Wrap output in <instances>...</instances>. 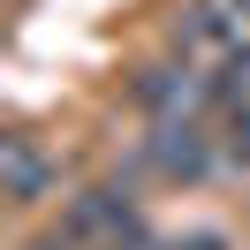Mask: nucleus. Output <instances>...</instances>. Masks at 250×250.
I'll use <instances>...</instances> for the list:
<instances>
[{
	"mask_svg": "<svg viewBox=\"0 0 250 250\" xmlns=\"http://www.w3.org/2000/svg\"><path fill=\"white\" fill-rule=\"evenodd\" d=\"M243 53H250V8L243 0H189L182 16H174V61L220 76Z\"/></svg>",
	"mask_w": 250,
	"mask_h": 250,
	"instance_id": "f257e3e1",
	"label": "nucleus"
},
{
	"mask_svg": "<svg viewBox=\"0 0 250 250\" xmlns=\"http://www.w3.org/2000/svg\"><path fill=\"white\" fill-rule=\"evenodd\" d=\"M53 235H61L68 250H122V243L144 235V220H137V197H129L122 182H91L83 197H68V212H61Z\"/></svg>",
	"mask_w": 250,
	"mask_h": 250,
	"instance_id": "f03ea898",
	"label": "nucleus"
},
{
	"mask_svg": "<svg viewBox=\"0 0 250 250\" xmlns=\"http://www.w3.org/2000/svg\"><path fill=\"white\" fill-rule=\"evenodd\" d=\"M144 167L167 182H205L220 167V137L205 122H152L144 129Z\"/></svg>",
	"mask_w": 250,
	"mask_h": 250,
	"instance_id": "7ed1b4c3",
	"label": "nucleus"
},
{
	"mask_svg": "<svg viewBox=\"0 0 250 250\" xmlns=\"http://www.w3.org/2000/svg\"><path fill=\"white\" fill-rule=\"evenodd\" d=\"M38 250H68V243H61V235H53V243H38Z\"/></svg>",
	"mask_w": 250,
	"mask_h": 250,
	"instance_id": "423d86ee",
	"label": "nucleus"
},
{
	"mask_svg": "<svg viewBox=\"0 0 250 250\" xmlns=\"http://www.w3.org/2000/svg\"><path fill=\"white\" fill-rule=\"evenodd\" d=\"M167 250H228V235H212V228H197V235H174Z\"/></svg>",
	"mask_w": 250,
	"mask_h": 250,
	"instance_id": "39448f33",
	"label": "nucleus"
},
{
	"mask_svg": "<svg viewBox=\"0 0 250 250\" xmlns=\"http://www.w3.org/2000/svg\"><path fill=\"white\" fill-rule=\"evenodd\" d=\"M0 182H8V205H16V212H31L53 189V159H46V144H38L31 129H8V137H0Z\"/></svg>",
	"mask_w": 250,
	"mask_h": 250,
	"instance_id": "20e7f679",
	"label": "nucleus"
}]
</instances>
